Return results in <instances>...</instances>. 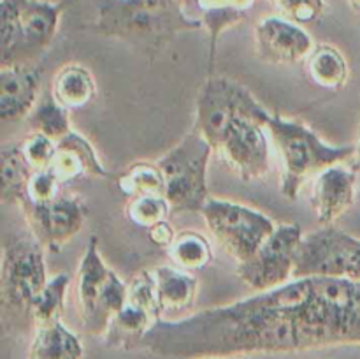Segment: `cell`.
<instances>
[{
  "instance_id": "1",
  "label": "cell",
  "mask_w": 360,
  "mask_h": 359,
  "mask_svg": "<svg viewBox=\"0 0 360 359\" xmlns=\"http://www.w3.org/2000/svg\"><path fill=\"white\" fill-rule=\"evenodd\" d=\"M141 345L183 359L360 345V282L295 277L234 303L158 319Z\"/></svg>"
},
{
  "instance_id": "2",
  "label": "cell",
  "mask_w": 360,
  "mask_h": 359,
  "mask_svg": "<svg viewBox=\"0 0 360 359\" xmlns=\"http://www.w3.org/2000/svg\"><path fill=\"white\" fill-rule=\"evenodd\" d=\"M97 30L143 48H162L181 32L200 30L185 0H104L98 7Z\"/></svg>"
},
{
  "instance_id": "3",
  "label": "cell",
  "mask_w": 360,
  "mask_h": 359,
  "mask_svg": "<svg viewBox=\"0 0 360 359\" xmlns=\"http://www.w3.org/2000/svg\"><path fill=\"white\" fill-rule=\"evenodd\" d=\"M271 141L280 155V189L287 199H297L308 180L315 178L323 169L347 162L355 155V144L326 143L313 129L297 120L271 113L266 122Z\"/></svg>"
},
{
  "instance_id": "4",
  "label": "cell",
  "mask_w": 360,
  "mask_h": 359,
  "mask_svg": "<svg viewBox=\"0 0 360 359\" xmlns=\"http://www.w3.org/2000/svg\"><path fill=\"white\" fill-rule=\"evenodd\" d=\"M44 250L30 231L13 236L4 245L0 301L6 326L25 327L32 324V305L49 280Z\"/></svg>"
},
{
  "instance_id": "5",
  "label": "cell",
  "mask_w": 360,
  "mask_h": 359,
  "mask_svg": "<svg viewBox=\"0 0 360 359\" xmlns=\"http://www.w3.org/2000/svg\"><path fill=\"white\" fill-rule=\"evenodd\" d=\"M62 4L49 0H2L0 65L27 63L49 48L58 30Z\"/></svg>"
},
{
  "instance_id": "6",
  "label": "cell",
  "mask_w": 360,
  "mask_h": 359,
  "mask_svg": "<svg viewBox=\"0 0 360 359\" xmlns=\"http://www.w3.org/2000/svg\"><path fill=\"white\" fill-rule=\"evenodd\" d=\"M211 153H214L210 141L192 130L178 144L158 158L165 178V192L172 213H200L210 199L207 168Z\"/></svg>"
},
{
  "instance_id": "7",
  "label": "cell",
  "mask_w": 360,
  "mask_h": 359,
  "mask_svg": "<svg viewBox=\"0 0 360 359\" xmlns=\"http://www.w3.org/2000/svg\"><path fill=\"white\" fill-rule=\"evenodd\" d=\"M129 284L122 280L102 259L98 241L91 236L77 266V308L84 329L104 336L112 317L127 301Z\"/></svg>"
},
{
  "instance_id": "8",
  "label": "cell",
  "mask_w": 360,
  "mask_h": 359,
  "mask_svg": "<svg viewBox=\"0 0 360 359\" xmlns=\"http://www.w3.org/2000/svg\"><path fill=\"white\" fill-rule=\"evenodd\" d=\"M200 215L214 239L238 264L252 259L276 229L273 218L262 211L213 196Z\"/></svg>"
},
{
  "instance_id": "9",
  "label": "cell",
  "mask_w": 360,
  "mask_h": 359,
  "mask_svg": "<svg viewBox=\"0 0 360 359\" xmlns=\"http://www.w3.org/2000/svg\"><path fill=\"white\" fill-rule=\"evenodd\" d=\"M311 275L360 282V238L334 227V224L302 236L294 278Z\"/></svg>"
},
{
  "instance_id": "10",
  "label": "cell",
  "mask_w": 360,
  "mask_h": 359,
  "mask_svg": "<svg viewBox=\"0 0 360 359\" xmlns=\"http://www.w3.org/2000/svg\"><path fill=\"white\" fill-rule=\"evenodd\" d=\"M241 115L259 116L267 122L271 113L243 84L229 77H210L197 97L195 129L210 141L213 150Z\"/></svg>"
},
{
  "instance_id": "11",
  "label": "cell",
  "mask_w": 360,
  "mask_h": 359,
  "mask_svg": "<svg viewBox=\"0 0 360 359\" xmlns=\"http://www.w3.org/2000/svg\"><path fill=\"white\" fill-rule=\"evenodd\" d=\"M299 224H280L252 259L239 263L236 275L252 291H267L294 278L295 256L302 239Z\"/></svg>"
},
{
  "instance_id": "12",
  "label": "cell",
  "mask_w": 360,
  "mask_h": 359,
  "mask_svg": "<svg viewBox=\"0 0 360 359\" xmlns=\"http://www.w3.org/2000/svg\"><path fill=\"white\" fill-rule=\"evenodd\" d=\"M266 120L253 115H241L234 120L214 153L234 171L243 182L260 180L271 169V144Z\"/></svg>"
},
{
  "instance_id": "13",
  "label": "cell",
  "mask_w": 360,
  "mask_h": 359,
  "mask_svg": "<svg viewBox=\"0 0 360 359\" xmlns=\"http://www.w3.org/2000/svg\"><path fill=\"white\" fill-rule=\"evenodd\" d=\"M158 319H162V315L155 278L151 271H141L129 282L125 305L109 322L104 334L105 345L115 348L137 347Z\"/></svg>"
},
{
  "instance_id": "14",
  "label": "cell",
  "mask_w": 360,
  "mask_h": 359,
  "mask_svg": "<svg viewBox=\"0 0 360 359\" xmlns=\"http://www.w3.org/2000/svg\"><path fill=\"white\" fill-rule=\"evenodd\" d=\"M25 218L28 231L49 252H60L86 220V206L74 194H60L44 204H25Z\"/></svg>"
},
{
  "instance_id": "15",
  "label": "cell",
  "mask_w": 360,
  "mask_h": 359,
  "mask_svg": "<svg viewBox=\"0 0 360 359\" xmlns=\"http://www.w3.org/2000/svg\"><path fill=\"white\" fill-rule=\"evenodd\" d=\"M255 44L260 58L273 65H294L315 49L311 34L302 25L283 16H266L255 27Z\"/></svg>"
},
{
  "instance_id": "16",
  "label": "cell",
  "mask_w": 360,
  "mask_h": 359,
  "mask_svg": "<svg viewBox=\"0 0 360 359\" xmlns=\"http://www.w3.org/2000/svg\"><path fill=\"white\" fill-rule=\"evenodd\" d=\"M355 172L343 165V162L330 165L315 176L309 204L320 225H333L350 210L355 201Z\"/></svg>"
},
{
  "instance_id": "17",
  "label": "cell",
  "mask_w": 360,
  "mask_h": 359,
  "mask_svg": "<svg viewBox=\"0 0 360 359\" xmlns=\"http://www.w3.org/2000/svg\"><path fill=\"white\" fill-rule=\"evenodd\" d=\"M41 70L27 63L0 65V118L2 122L27 120L37 104Z\"/></svg>"
},
{
  "instance_id": "18",
  "label": "cell",
  "mask_w": 360,
  "mask_h": 359,
  "mask_svg": "<svg viewBox=\"0 0 360 359\" xmlns=\"http://www.w3.org/2000/svg\"><path fill=\"white\" fill-rule=\"evenodd\" d=\"M49 169L62 185L83 178V176H94V178L111 176L98 158L94 144L76 130H70L67 136L56 141V155Z\"/></svg>"
},
{
  "instance_id": "19",
  "label": "cell",
  "mask_w": 360,
  "mask_h": 359,
  "mask_svg": "<svg viewBox=\"0 0 360 359\" xmlns=\"http://www.w3.org/2000/svg\"><path fill=\"white\" fill-rule=\"evenodd\" d=\"M157 289V301L162 319L181 315L195 305L199 282L190 271L178 266H158L151 270Z\"/></svg>"
},
{
  "instance_id": "20",
  "label": "cell",
  "mask_w": 360,
  "mask_h": 359,
  "mask_svg": "<svg viewBox=\"0 0 360 359\" xmlns=\"http://www.w3.org/2000/svg\"><path fill=\"white\" fill-rule=\"evenodd\" d=\"M84 347L79 336L63 324V320L35 327L28 347V359H83Z\"/></svg>"
},
{
  "instance_id": "21",
  "label": "cell",
  "mask_w": 360,
  "mask_h": 359,
  "mask_svg": "<svg viewBox=\"0 0 360 359\" xmlns=\"http://www.w3.org/2000/svg\"><path fill=\"white\" fill-rule=\"evenodd\" d=\"M97 94V84L90 70L81 63H65L55 73L51 95L69 111L90 104Z\"/></svg>"
},
{
  "instance_id": "22",
  "label": "cell",
  "mask_w": 360,
  "mask_h": 359,
  "mask_svg": "<svg viewBox=\"0 0 360 359\" xmlns=\"http://www.w3.org/2000/svg\"><path fill=\"white\" fill-rule=\"evenodd\" d=\"M309 80L326 90H341L348 83L350 67L343 53L333 44H319L304 60Z\"/></svg>"
},
{
  "instance_id": "23",
  "label": "cell",
  "mask_w": 360,
  "mask_h": 359,
  "mask_svg": "<svg viewBox=\"0 0 360 359\" xmlns=\"http://www.w3.org/2000/svg\"><path fill=\"white\" fill-rule=\"evenodd\" d=\"M2 203L21 206L34 169L23 157L20 143L2 144Z\"/></svg>"
},
{
  "instance_id": "24",
  "label": "cell",
  "mask_w": 360,
  "mask_h": 359,
  "mask_svg": "<svg viewBox=\"0 0 360 359\" xmlns=\"http://www.w3.org/2000/svg\"><path fill=\"white\" fill-rule=\"evenodd\" d=\"M167 256L174 266L186 271H200L213 260V250L204 234L197 231H181L176 234Z\"/></svg>"
},
{
  "instance_id": "25",
  "label": "cell",
  "mask_w": 360,
  "mask_h": 359,
  "mask_svg": "<svg viewBox=\"0 0 360 359\" xmlns=\"http://www.w3.org/2000/svg\"><path fill=\"white\" fill-rule=\"evenodd\" d=\"M27 123L34 132H41L55 141H60L72 130L70 111L53 97L51 92L37 101L30 115L27 116Z\"/></svg>"
},
{
  "instance_id": "26",
  "label": "cell",
  "mask_w": 360,
  "mask_h": 359,
  "mask_svg": "<svg viewBox=\"0 0 360 359\" xmlns=\"http://www.w3.org/2000/svg\"><path fill=\"white\" fill-rule=\"evenodd\" d=\"M116 185L129 197L165 192V178L158 162H134L116 178Z\"/></svg>"
},
{
  "instance_id": "27",
  "label": "cell",
  "mask_w": 360,
  "mask_h": 359,
  "mask_svg": "<svg viewBox=\"0 0 360 359\" xmlns=\"http://www.w3.org/2000/svg\"><path fill=\"white\" fill-rule=\"evenodd\" d=\"M69 284L70 278L67 273H58L55 277H49L44 289H42L41 294L35 298L34 305H32V326L39 327L62 319Z\"/></svg>"
},
{
  "instance_id": "28",
  "label": "cell",
  "mask_w": 360,
  "mask_h": 359,
  "mask_svg": "<svg viewBox=\"0 0 360 359\" xmlns=\"http://www.w3.org/2000/svg\"><path fill=\"white\" fill-rule=\"evenodd\" d=\"M171 213V204L164 194H144V196L132 197L127 206L129 220L143 229H150L158 222L167 220Z\"/></svg>"
},
{
  "instance_id": "29",
  "label": "cell",
  "mask_w": 360,
  "mask_h": 359,
  "mask_svg": "<svg viewBox=\"0 0 360 359\" xmlns=\"http://www.w3.org/2000/svg\"><path fill=\"white\" fill-rule=\"evenodd\" d=\"M23 157L34 171L51 168L56 155V141L41 132H32L20 143Z\"/></svg>"
},
{
  "instance_id": "30",
  "label": "cell",
  "mask_w": 360,
  "mask_h": 359,
  "mask_svg": "<svg viewBox=\"0 0 360 359\" xmlns=\"http://www.w3.org/2000/svg\"><path fill=\"white\" fill-rule=\"evenodd\" d=\"M278 14L299 25L319 20L326 9V0H269Z\"/></svg>"
},
{
  "instance_id": "31",
  "label": "cell",
  "mask_w": 360,
  "mask_h": 359,
  "mask_svg": "<svg viewBox=\"0 0 360 359\" xmlns=\"http://www.w3.org/2000/svg\"><path fill=\"white\" fill-rule=\"evenodd\" d=\"M60 189H62V183L60 180L53 175L51 169H42V171H35L32 175L30 183H28L27 189V197H25L23 204L20 208H23L25 204H44L53 201L55 197H58Z\"/></svg>"
},
{
  "instance_id": "32",
  "label": "cell",
  "mask_w": 360,
  "mask_h": 359,
  "mask_svg": "<svg viewBox=\"0 0 360 359\" xmlns=\"http://www.w3.org/2000/svg\"><path fill=\"white\" fill-rule=\"evenodd\" d=\"M146 231H148V239H150L155 246H160V248H165V250L172 245L176 234H178V232L174 231V227L169 224V220L158 222V224H155L153 227L146 229Z\"/></svg>"
},
{
  "instance_id": "33",
  "label": "cell",
  "mask_w": 360,
  "mask_h": 359,
  "mask_svg": "<svg viewBox=\"0 0 360 359\" xmlns=\"http://www.w3.org/2000/svg\"><path fill=\"white\" fill-rule=\"evenodd\" d=\"M355 157H357V162L360 165V137H359V143L355 144Z\"/></svg>"
},
{
  "instance_id": "34",
  "label": "cell",
  "mask_w": 360,
  "mask_h": 359,
  "mask_svg": "<svg viewBox=\"0 0 360 359\" xmlns=\"http://www.w3.org/2000/svg\"><path fill=\"white\" fill-rule=\"evenodd\" d=\"M348 2H350V6L354 7V9L360 11V0H348Z\"/></svg>"
},
{
  "instance_id": "35",
  "label": "cell",
  "mask_w": 360,
  "mask_h": 359,
  "mask_svg": "<svg viewBox=\"0 0 360 359\" xmlns=\"http://www.w3.org/2000/svg\"><path fill=\"white\" fill-rule=\"evenodd\" d=\"M207 359H220V358H207Z\"/></svg>"
}]
</instances>
